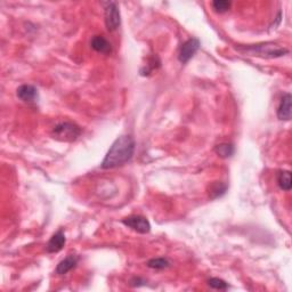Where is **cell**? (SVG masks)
Listing matches in <instances>:
<instances>
[{
  "mask_svg": "<svg viewBox=\"0 0 292 292\" xmlns=\"http://www.w3.org/2000/svg\"><path fill=\"white\" fill-rule=\"evenodd\" d=\"M135 152V141L129 135L120 136L112 144L110 150L105 155L102 162V168L112 169L121 167L131 160Z\"/></svg>",
  "mask_w": 292,
  "mask_h": 292,
  "instance_id": "cell-1",
  "label": "cell"
},
{
  "mask_svg": "<svg viewBox=\"0 0 292 292\" xmlns=\"http://www.w3.org/2000/svg\"><path fill=\"white\" fill-rule=\"evenodd\" d=\"M239 52L249 54L251 56H260L265 58H276L281 57L289 53L287 48L282 47L274 42H264V44L251 45V46H241L237 47Z\"/></svg>",
  "mask_w": 292,
  "mask_h": 292,
  "instance_id": "cell-2",
  "label": "cell"
},
{
  "mask_svg": "<svg viewBox=\"0 0 292 292\" xmlns=\"http://www.w3.org/2000/svg\"><path fill=\"white\" fill-rule=\"evenodd\" d=\"M81 134V128L72 122H61L53 129V137L61 142H75Z\"/></svg>",
  "mask_w": 292,
  "mask_h": 292,
  "instance_id": "cell-3",
  "label": "cell"
},
{
  "mask_svg": "<svg viewBox=\"0 0 292 292\" xmlns=\"http://www.w3.org/2000/svg\"><path fill=\"white\" fill-rule=\"evenodd\" d=\"M105 25L108 31H114L120 26L121 17H120V10L116 2H106L104 8Z\"/></svg>",
  "mask_w": 292,
  "mask_h": 292,
  "instance_id": "cell-4",
  "label": "cell"
},
{
  "mask_svg": "<svg viewBox=\"0 0 292 292\" xmlns=\"http://www.w3.org/2000/svg\"><path fill=\"white\" fill-rule=\"evenodd\" d=\"M200 48V40L196 38H191L188 41H185L184 44L182 45L181 49H179L178 54V60L181 63L186 64L192 58L195 53Z\"/></svg>",
  "mask_w": 292,
  "mask_h": 292,
  "instance_id": "cell-5",
  "label": "cell"
},
{
  "mask_svg": "<svg viewBox=\"0 0 292 292\" xmlns=\"http://www.w3.org/2000/svg\"><path fill=\"white\" fill-rule=\"evenodd\" d=\"M122 224L124 226L131 228L132 231L141 233V234H146L151 231V224L145 217L142 216H130L122 219Z\"/></svg>",
  "mask_w": 292,
  "mask_h": 292,
  "instance_id": "cell-6",
  "label": "cell"
},
{
  "mask_svg": "<svg viewBox=\"0 0 292 292\" xmlns=\"http://www.w3.org/2000/svg\"><path fill=\"white\" fill-rule=\"evenodd\" d=\"M17 97L25 103H33L38 100L39 94L37 88L32 85H22L16 91Z\"/></svg>",
  "mask_w": 292,
  "mask_h": 292,
  "instance_id": "cell-7",
  "label": "cell"
},
{
  "mask_svg": "<svg viewBox=\"0 0 292 292\" xmlns=\"http://www.w3.org/2000/svg\"><path fill=\"white\" fill-rule=\"evenodd\" d=\"M291 102H292L291 94H289V93L284 94L278 108V118L280 120L289 121V120L291 119Z\"/></svg>",
  "mask_w": 292,
  "mask_h": 292,
  "instance_id": "cell-8",
  "label": "cell"
},
{
  "mask_svg": "<svg viewBox=\"0 0 292 292\" xmlns=\"http://www.w3.org/2000/svg\"><path fill=\"white\" fill-rule=\"evenodd\" d=\"M66 239L64 232L60 229V231L56 232L52 237H50L49 242L47 244V251L49 254H55V252L61 251L63 247L65 245Z\"/></svg>",
  "mask_w": 292,
  "mask_h": 292,
  "instance_id": "cell-9",
  "label": "cell"
},
{
  "mask_svg": "<svg viewBox=\"0 0 292 292\" xmlns=\"http://www.w3.org/2000/svg\"><path fill=\"white\" fill-rule=\"evenodd\" d=\"M78 257L75 255H70L64 258L62 262L58 263L56 270H55V273L57 275H65L66 273H69L70 271H72L73 268L77 266L78 264Z\"/></svg>",
  "mask_w": 292,
  "mask_h": 292,
  "instance_id": "cell-10",
  "label": "cell"
},
{
  "mask_svg": "<svg viewBox=\"0 0 292 292\" xmlns=\"http://www.w3.org/2000/svg\"><path fill=\"white\" fill-rule=\"evenodd\" d=\"M91 45H92V48L96 50L97 53L108 55V54H111V52H112L111 44L102 36H95L94 38L92 39Z\"/></svg>",
  "mask_w": 292,
  "mask_h": 292,
  "instance_id": "cell-11",
  "label": "cell"
},
{
  "mask_svg": "<svg viewBox=\"0 0 292 292\" xmlns=\"http://www.w3.org/2000/svg\"><path fill=\"white\" fill-rule=\"evenodd\" d=\"M227 191V185L221 182H215L209 188V196L211 198H218L223 196Z\"/></svg>",
  "mask_w": 292,
  "mask_h": 292,
  "instance_id": "cell-12",
  "label": "cell"
},
{
  "mask_svg": "<svg viewBox=\"0 0 292 292\" xmlns=\"http://www.w3.org/2000/svg\"><path fill=\"white\" fill-rule=\"evenodd\" d=\"M215 152L217 155H219L220 158L223 159H227V158H231L233 154H234L235 149H234V145L233 144H229V143H221L219 145H217L215 147Z\"/></svg>",
  "mask_w": 292,
  "mask_h": 292,
  "instance_id": "cell-13",
  "label": "cell"
},
{
  "mask_svg": "<svg viewBox=\"0 0 292 292\" xmlns=\"http://www.w3.org/2000/svg\"><path fill=\"white\" fill-rule=\"evenodd\" d=\"M278 184L280 189L283 191H290L292 188V182H291V173L290 171L283 170L280 171L278 175Z\"/></svg>",
  "mask_w": 292,
  "mask_h": 292,
  "instance_id": "cell-14",
  "label": "cell"
},
{
  "mask_svg": "<svg viewBox=\"0 0 292 292\" xmlns=\"http://www.w3.org/2000/svg\"><path fill=\"white\" fill-rule=\"evenodd\" d=\"M147 266L153 270H165L170 266V262L167 258H153L149 260Z\"/></svg>",
  "mask_w": 292,
  "mask_h": 292,
  "instance_id": "cell-15",
  "label": "cell"
},
{
  "mask_svg": "<svg viewBox=\"0 0 292 292\" xmlns=\"http://www.w3.org/2000/svg\"><path fill=\"white\" fill-rule=\"evenodd\" d=\"M231 1H227V0H216V1L212 2V8L215 9L217 13H225L231 7Z\"/></svg>",
  "mask_w": 292,
  "mask_h": 292,
  "instance_id": "cell-16",
  "label": "cell"
},
{
  "mask_svg": "<svg viewBox=\"0 0 292 292\" xmlns=\"http://www.w3.org/2000/svg\"><path fill=\"white\" fill-rule=\"evenodd\" d=\"M208 284H209L210 288H212V289H216V290H227L228 289V284L221 279H217V278L210 279L208 281Z\"/></svg>",
  "mask_w": 292,
  "mask_h": 292,
  "instance_id": "cell-17",
  "label": "cell"
}]
</instances>
